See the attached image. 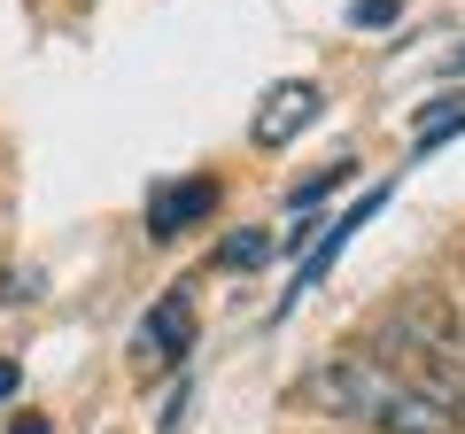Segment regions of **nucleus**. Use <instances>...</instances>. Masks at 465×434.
Segmentation results:
<instances>
[{
    "mask_svg": "<svg viewBox=\"0 0 465 434\" xmlns=\"http://www.w3.org/2000/svg\"><path fill=\"white\" fill-rule=\"evenodd\" d=\"M450 70H465V54H450Z\"/></svg>",
    "mask_w": 465,
    "mask_h": 434,
    "instance_id": "obj_13",
    "label": "nucleus"
},
{
    "mask_svg": "<svg viewBox=\"0 0 465 434\" xmlns=\"http://www.w3.org/2000/svg\"><path fill=\"white\" fill-rule=\"evenodd\" d=\"M186 350H194V295L171 287L163 302H148V318H140V334H133V357L155 372V365H179Z\"/></svg>",
    "mask_w": 465,
    "mask_h": 434,
    "instance_id": "obj_3",
    "label": "nucleus"
},
{
    "mask_svg": "<svg viewBox=\"0 0 465 434\" xmlns=\"http://www.w3.org/2000/svg\"><path fill=\"white\" fill-rule=\"evenodd\" d=\"M357 24H396V0H357Z\"/></svg>",
    "mask_w": 465,
    "mask_h": 434,
    "instance_id": "obj_10",
    "label": "nucleus"
},
{
    "mask_svg": "<svg viewBox=\"0 0 465 434\" xmlns=\"http://www.w3.org/2000/svg\"><path fill=\"white\" fill-rule=\"evenodd\" d=\"M16 388H24V372H16V365H8V357H0V403L16 396Z\"/></svg>",
    "mask_w": 465,
    "mask_h": 434,
    "instance_id": "obj_11",
    "label": "nucleus"
},
{
    "mask_svg": "<svg viewBox=\"0 0 465 434\" xmlns=\"http://www.w3.org/2000/svg\"><path fill=\"white\" fill-rule=\"evenodd\" d=\"M450 133H465V94H442V101L427 109V117H419V133H411V155H434Z\"/></svg>",
    "mask_w": 465,
    "mask_h": 434,
    "instance_id": "obj_7",
    "label": "nucleus"
},
{
    "mask_svg": "<svg viewBox=\"0 0 465 434\" xmlns=\"http://www.w3.org/2000/svg\"><path fill=\"white\" fill-rule=\"evenodd\" d=\"M264 249H272L264 233H241V241H232V249H225V264H256V256H264Z\"/></svg>",
    "mask_w": 465,
    "mask_h": 434,
    "instance_id": "obj_9",
    "label": "nucleus"
},
{
    "mask_svg": "<svg viewBox=\"0 0 465 434\" xmlns=\"http://www.w3.org/2000/svg\"><path fill=\"white\" fill-rule=\"evenodd\" d=\"M302 411L341 419L349 434H465V411H450L442 396H427L419 380H403L388 357L372 350H333L326 365L302 372Z\"/></svg>",
    "mask_w": 465,
    "mask_h": 434,
    "instance_id": "obj_1",
    "label": "nucleus"
},
{
    "mask_svg": "<svg viewBox=\"0 0 465 434\" xmlns=\"http://www.w3.org/2000/svg\"><path fill=\"white\" fill-rule=\"evenodd\" d=\"M8 434H54V427H47V419H32V411H24V419H16Z\"/></svg>",
    "mask_w": 465,
    "mask_h": 434,
    "instance_id": "obj_12",
    "label": "nucleus"
},
{
    "mask_svg": "<svg viewBox=\"0 0 465 434\" xmlns=\"http://www.w3.org/2000/svg\"><path fill=\"white\" fill-rule=\"evenodd\" d=\"M458 295H465V287H458Z\"/></svg>",
    "mask_w": 465,
    "mask_h": 434,
    "instance_id": "obj_14",
    "label": "nucleus"
},
{
    "mask_svg": "<svg viewBox=\"0 0 465 434\" xmlns=\"http://www.w3.org/2000/svg\"><path fill=\"white\" fill-rule=\"evenodd\" d=\"M318 109H326V94H318L311 78H287V85H272V94L256 101L249 140H256V148H287L295 133H311V124H318Z\"/></svg>",
    "mask_w": 465,
    "mask_h": 434,
    "instance_id": "obj_4",
    "label": "nucleus"
},
{
    "mask_svg": "<svg viewBox=\"0 0 465 434\" xmlns=\"http://www.w3.org/2000/svg\"><path fill=\"white\" fill-rule=\"evenodd\" d=\"M210 210H217V179H171V186H155V202H148V233L179 241L186 225H202Z\"/></svg>",
    "mask_w": 465,
    "mask_h": 434,
    "instance_id": "obj_6",
    "label": "nucleus"
},
{
    "mask_svg": "<svg viewBox=\"0 0 465 434\" xmlns=\"http://www.w3.org/2000/svg\"><path fill=\"white\" fill-rule=\"evenodd\" d=\"M349 171H357V163H333V171H318L311 186H295V210H302V202H318V194H333V186H341Z\"/></svg>",
    "mask_w": 465,
    "mask_h": 434,
    "instance_id": "obj_8",
    "label": "nucleus"
},
{
    "mask_svg": "<svg viewBox=\"0 0 465 434\" xmlns=\"http://www.w3.org/2000/svg\"><path fill=\"white\" fill-rule=\"evenodd\" d=\"M365 350L388 357V365H396L403 380H419L427 396H442L450 411H465V318L450 311L442 295H427V287L396 295L372 318Z\"/></svg>",
    "mask_w": 465,
    "mask_h": 434,
    "instance_id": "obj_2",
    "label": "nucleus"
},
{
    "mask_svg": "<svg viewBox=\"0 0 465 434\" xmlns=\"http://www.w3.org/2000/svg\"><path fill=\"white\" fill-rule=\"evenodd\" d=\"M381 202H388V186H372V194H365V202H357V210H341V217H333V225H326V233H318V241H311V249H302V271H295V280H287V295H280V302H272V318H287V311H295V302H302V295H311V287H318V280H326V264H333V256H341V249H349V241H357V225H365V217H372V210H381Z\"/></svg>",
    "mask_w": 465,
    "mask_h": 434,
    "instance_id": "obj_5",
    "label": "nucleus"
}]
</instances>
